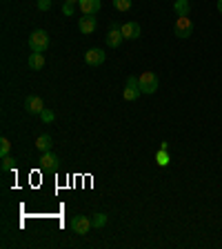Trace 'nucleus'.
Masks as SVG:
<instances>
[{
  "instance_id": "9d476101",
  "label": "nucleus",
  "mask_w": 222,
  "mask_h": 249,
  "mask_svg": "<svg viewBox=\"0 0 222 249\" xmlns=\"http://www.w3.org/2000/svg\"><path fill=\"white\" fill-rule=\"evenodd\" d=\"M120 31H122V36L127 38V40H136V38H140V34H142L140 25H138V22H134V20L124 22V25L120 27Z\"/></svg>"
},
{
  "instance_id": "f257e3e1",
  "label": "nucleus",
  "mask_w": 222,
  "mask_h": 249,
  "mask_svg": "<svg viewBox=\"0 0 222 249\" xmlns=\"http://www.w3.org/2000/svg\"><path fill=\"white\" fill-rule=\"evenodd\" d=\"M29 47H31V52H36V53H45L47 49H49V34L42 29L34 31L29 36Z\"/></svg>"
},
{
  "instance_id": "9b49d317",
  "label": "nucleus",
  "mask_w": 222,
  "mask_h": 249,
  "mask_svg": "<svg viewBox=\"0 0 222 249\" xmlns=\"http://www.w3.org/2000/svg\"><path fill=\"white\" fill-rule=\"evenodd\" d=\"M85 16H96L100 11V0H78Z\"/></svg>"
},
{
  "instance_id": "423d86ee",
  "label": "nucleus",
  "mask_w": 222,
  "mask_h": 249,
  "mask_svg": "<svg viewBox=\"0 0 222 249\" xmlns=\"http://www.w3.org/2000/svg\"><path fill=\"white\" fill-rule=\"evenodd\" d=\"M91 227H93V225H91V220H89L87 216H73L71 218V231L80 233V236H85V233H87Z\"/></svg>"
},
{
  "instance_id": "b1692460",
  "label": "nucleus",
  "mask_w": 222,
  "mask_h": 249,
  "mask_svg": "<svg viewBox=\"0 0 222 249\" xmlns=\"http://www.w3.org/2000/svg\"><path fill=\"white\" fill-rule=\"evenodd\" d=\"M218 11L222 14V0H218Z\"/></svg>"
},
{
  "instance_id": "5701e85b",
  "label": "nucleus",
  "mask_w": 222,
  "mask_h": 249,
  "mask_svg": "<svg viewBox=\"0 0 222 249\" xmlns=\"http://www.w3.org/2000/svg\"><path fill=\"white\" fill-rule=\"evenodd\" d=\"M62 14H65V16H73V5H71V2H65V5H62Z\"/></svg>"
},
{
  "instance_id": "a211bd4d",
  "label": "nucleus",
  "mask_w": 222,
  "mask_h": 249,
  "mask_svg": "<svg viewBox=\"0 0 222 249\" xmlns=\"http://www.w3.org/2000/svg\"><path fill=\"white\" fill-rule=\"evenodd\" d=\"M131 2H134V0H114V7L118 11H129L131 9Z\"/></svg>"
},
{
  "instance_id": "7ed1b4c3",
  "label": "nucleus",
  "mask_w": 222,
  "mask_h": 249,
  "mask_svg": "<svg viewBox=\"0 0 222 249\" xmlns=\"http://www.w3.org/2000/svg\"><path fill=\"white\" fill-rule=\"evenodd\" d=\"M138 83H140V91L142 93H155V89H158V76L154 71H142L138 76Z\"/></svg>"
},
{
  "instance_id": "20e7f679",
  "label": "nucleus",
  "mask_w": 222,
  "mask_h": 249,
  "mask_svg": "<svg viewBox=\"0 0 222 249\" xmlns=\"http://www.w3.org/2000/svg\"><path fill=\"white\" fill-rule=\"evenodd\" d=\"M140 93H142V91H140L138 78H136V76H129V78H127V87H124V91H122V98H124V100H129V103H131V100L138 98Z\"/></svg>"
},
{
  "instance_id": "f8f14e48",
  "label": "nucleus",
  "mask_w": 222,
  "mask_h": 249,
  "mask_svg": "<svg viewBox=\"0 0 222 249\" xmlns=\"http://www.w3.org/2000/svg\"><path fill=\"white\" fill-rule=\"evenodd\" d=\"M78 29L83 31V34H93V31H96V18H93V16H85V18H80Z\"/></svg>"
},
{
  "instance_id": "6ab92c4d",
  "label": "nucleus",
  "mask_w": 222,
  "mask_h": 249,
  "mask_svg": "<svg viewBox=\"0 0 222 249\" xmlns=\"http://www.w3.org/2000/svg\"><path fill=\"white\" fill-rule=\"evenodd\" d=\"M9 149H11L9 138H0V156H2V158H5V156H9Z\"/></svg>"
},
{
  "instance_id": "4be33fe9",
  "label": "nucleus",
  "mask_w": 222,
  "mask_h": 249,
  "mask_svg": "<svg viewBox=\"0 0 222 249\" xmlns=\"http://www.w3.org/2000/svg\"><path fill=\"white\" fill-rule=\"evenodd\" d=\"M49 7H51V0H38V9L40 11H47Z\"/></svg>"
},
{
  "instance_id": "412c9836",
  "label": "nucleus",
  "mask_w": 222,
  "mask_h": 249,
  "mask_svg": "<svg viewBox=\"0 0 222 249\" xmlns=\"http://www.w3.org/2000/svg\"><path fill=\"white\" fill-rule=\"evenodd\" d=\"M40 118H42V123H45V124H49V123H53V120H56V114H53L51 109H45V111L40 114Z\"/></svg>"
},
{
  "instance_id": "f3484780",
  "label": "nucleus",
  "mask_w": 222,
  "mask_h": 249,
  "mask_svg": "<svg viewBox=\"0 0 222 249\" xmlns=\"http://www.w3.org/2000/svg\"><path fill=\"white\" fill-rule=\"evenodd\" d=\"M169 160L171 158H169V154H167V149H160L158 154H155V162H158L160 167H167L169 165Z\"/></svg>"
},
{
  "instance_id": "1a4fd4ad",
  "label": "nucleus",
  "mask_w": 222,
  "mask_h": 249,
  "mask_svg": "<svg viewBox=\"0 0 222 249\" xmlns=\"http://www.w3.org/2000/svg\"><path fill=\"white\" fill-rule=\"evenodd\" d=\"M104 52L102 49H96V47H93V49H89L87 53H85V62H87L89 67H98V65H102L104 62Z\"/></svg>"
},
{
  "instance_id": "39448f33",
  "label": "nucleus",
  "mask_w": 222,
  "mask_h": 249,
  "mask_svg": "<svg viewBox=\"0 0 222 249\" xmlns=\"http://www.w3.org/2000/svg\"><path fill=\"white\" fill-rule=\"evenodd\" d=\"M25 109H27V114H31V116H40L45 111V103H42L40 96H29L25 100Z\"/></svg>"
},
{
  "instance_id": "4468645a",
  "label": "nucleus",
  "mask_w": 222,
  "mask_h": 249,
  "mask_svg": "<svg viewBox=\"0 0 222 249\" xmlns=\"http://www.w3.org/2000/svg\"><path fill=\"white\" fill-rule=\"evenodd\" d=\"M51 145H53V140H51V136L49 134H42V136H38V140H36V147L40 151H49L51 149Z\"/></svg>"
},
{
  "instance_id": "0eeeda50",
  "label": "nucleus",
  "mask_w": 222,
  "mask_h": 249,
  "mask_svg": "<svg viewBox=\"0 0 222 249\" xmlns=\"http://www.w3.org/2000/svg\"><path fill=\"white\" fill-rule=\"evenodd\" d=\"M122 31H120V27L116 25V22H111V27H109V34H107V45L111 47V49H118L120 42H122Z\"/></svg>"
},
{
  "instance_id": "6e6552de",
  "label": "nucleus",
  "mask_w": 222,
  "mask_h": 249,
  "mask_svg": "<svg viewBox=\"0 0 222 249\" xmlns=\"http://www.w3.org/2000/svg\"><path fill=\"white\" fill-rule=\"evenodd\" d=\"M58 165H60V162H58V156L53 154L51 149H49V151H42V156H40V167H42V169L56 171Z\"/></svg>"
},
{
  "instance_id": "393cba45",
  "label": "nucleus",
  "mask_w": 222,
  "mask_h": 249,
  "mask_svg": "<svg viewBox=\"0 0 222 249\" xmlns=\"http://www.w3.org/2000/svg\"><path fill=\"white\" fill-rule=\"evenodd\" d=\"M65 2H71V5H76V2H78V0H65Z\"/></svg>"
},
{
  "instance_id": "2eb2a0df",
  "label": "nucleus",
  "mask_w": 222,
  "mask_h": 249,
  "mask_svg": "<svg viewBox=\"0 0 222 249\" xmlns=\"http://www.w3.org/2000/svg\"><path fill=\"white\" fill-rule=\"evenodd\" d=\"M29 67H31V69H42V67H45V56H42V53H36V52H34V53L29 56Z\"/></svg>"
},
{
  "instance_id": "ddd939ff",
  "label": "nucleus",
  "mask_w": 222,
  "mask_h": 249,
  "mask_svg": "<svg viewBox=\"0 0 222 249\" xmlns=\"http://www.w3.org/2000/svg\"><path fill=\"white\" fill-rule=\"evenodd\" d=\"M173 11H176V16H189L191 14V0H176Z\"/></svg>"
},
{
  "instance_id": "aec40b11",
  "label": "nucleus",
  "mask_w": 222,
  "mask_h": 249,
  "mask_svg": "<svg viewBox=\"0 0 222 249\" xmlns=\"http://www.w3.org/2000/svg\"><path fill=\"white\" fill-rule=\"evenodd\" d=\"M16 167V158H11V156H5V158H2V171H11Z\"/></svg>"
},
{
  "instance_id": "f03ea898",
  "label": "nucleus",
  "mask_w": 222,
  "mask_h": 249,
  "mask_svg": "<svg viewBox=\"0 0 222 249\" xmlns=\"http://www.w3.org/2000/svg\"><path fill=\"white\" fill-rule=\"evenodd\" d=\"M173 34L178 38H189L193 34V22L189 16H178L176 22H173Z\"/></svg>"
},
{
  "instance_id": "dca6fc26",
  "label": "nucleus",
  "mask_w": 222,
  "mask_h": 249,
  "mask_svg": "<svg viewBox=\"0 0 222 249\" xmlns=\"http://www.w3.org/2000/svg\"><path fill=\"white\" fill-rule=\"evenodd\" d=\"M91 225L96 229H102L104 225H107V213H102V212L96 213V216H93V220H91Z\"/></svg>"
}]
</instances>
